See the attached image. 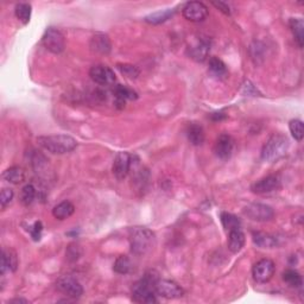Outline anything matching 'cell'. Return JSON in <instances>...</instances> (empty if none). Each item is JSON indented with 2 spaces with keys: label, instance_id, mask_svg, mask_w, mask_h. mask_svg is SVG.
Returning <instances> with one entry per match:
<instances>
[{
  "label": "cell",
  "instance_id": "obj_18",
  "mask_svg": "<svg viewBox=\"0 0 304 304\" xmlns=\"http://www.w3.org/2000/svg\"><path fill=\"white\" fill-rule=\"evenodd\" d=\"M245 241L246 238L241 228L230 230L228 236V249L232 253L240 252L245 246Z\"/></svg>",
  "mask_w": 304,
  "mask_h": 304
},
{
  "label": "cell",
  "instance_id": "obj_13",
  "mask_svg": "<svg viewBox=\"0 0 304 304\" xmlns=\"http://www.w3.org/2000/svg\"><path fill=\"white\" fill-rule=\"evenodd\" d=\"M282 187V183H280V180L278 176L271 175L267 177H264L259 181H257L256 183L252 184L251 190L258 195H265L270 194V192L277 191L280 189Z\"/></svg>",
  "mask_w": 304,
  "mask_h": 304
},
{
  "label": "cell",
  "instance_id": "obj_15",
  "mask_svg": "<svg viewBox=\"0 0 304 304\" xmlns=\"http://www.w3.org/2000/svg\"><path fill=\"white\" fill-rule=\"evenodd\" d=\"M114 98H115V106L119 109H124L125 103L128 100H136L138 98V94L131 88L122 86V84H118L113 91Z\"/></svg>",
  "mask_w": 304,
  "mask_h": 304
},
{
  "label": "cell",
  "instance_id": "obj_24",
  "mask_svg": "<svg viewBox=\"0 0 304 304\" xmlns=\"http://www.w3.org/2000/svg\"><path fill=\"white\" fill-rule=\"evenodd\" d=\"M253 241L261 248H273L277 246V239L270 234L263 233V232H255L253 233Z\"/></svg>",
  "mask_w": 304,
  "mask_h": 304
},
{
  "label": "cell",
  "instance_id": "obj_38",
  "mask_svg": "<svg viewBox=\"0 0 304 304\" xmlns=\"http://www.w3.org/2000/svg\"><path fill=\"white\" fill-rule=\"evenodd\" d=\"M10 303H25L26 304V303H29V302L26 301V299H24V298H14Z\"/></svg>",
  "mask_w": 304,
  "mask_h": 304
},
{
  "label": "cell",
  "instance_id": "obj_27",
  "mask_svg": "<svg viewBox=\"0 0 304 304\" xmlns=\"http://www.w3.org/2000/svg\"><path fill=\"white\" fill-rule=\"evenodd\" d=\"M220 219H221V222H222V226H224V228L226 230H228V232H230V230H233V229L241 228L240 219L236 217L234 214L227 213V211H222L221 215H220Z\"/></svg>",
  "mask_w": 304,
  "mask_h": 304
},
{
  "label": "cell",
  "instance_id": "obj_4",
  "mask_svg": "<svg viewBox=\"0 0 304 304\" xmlns=\"http://www.w3.org/2000/svg\"><path fill=\"white\" fill-rule=\"evenodd\" d=\"M288 149V138L282 134H273L261 150V158L272 163V162L278 160L285 156Z\"/></svg>",
  "mask_w": 304,
  "mask_h": 304
},
{
  "label": "cell",
  "instance_id": "obj_7",
  "mask_svg": "<svg viewBox=\"0 0 304 304\" xmlns=\"http://www.w3.org/2000/svg\"><path fill=\"white\" fill-rule=\"evenodd\" d=\"M244 213L248 219L258 222L270 221L275 217V211L271 207L263 203H251L244 209Z\"/></svg>",
  "mask_w": 304,
  "mask_h": 304
},
{
  "label": "cell",
  "instance_id": "obj_1",
  "mask_svg": "<svg viewBox=\"0 0 304 304\" xmlns=\"http://www.w3.org/2000/svg\"><path fill=\"white\" fill-rule=\"evenodd\" d=\"M130 244L134 255L145 256L155 247L156 237L149 228L134 227L130 230Z\"/></svg>",
  "mask_w": 304,
  "mask_h": 304
},
{
  "label": "cell",
  "instance_id": "obj_2",
  "mask_svg": "<svg viewBox=\"0 0 304 304\" xmlns=\"http://www.w3.org/2000/svg\"><path fill=\"white\" fill-rule=\"evenodd\" d=\"M158 276L153 272H149L137 282L132 289V299L137 303H157V294L155 291L156 282L158 280Z\"/></svg>",
  "mask_w": 304,
  "mask_h": 304
},
{
  "label": "cell",
  "instance_id": "obj_6",
  "mask_svg": "<svg viewBox=\"0 0 304 304\" xmlns=\"http://www.w3.org/2000/svg\"><path fill=\"white\" fill-rule=\"evenodd\" d=\"M133 159H134V156L130 155V153L126 151L119 152L118 155L115 156L113 168H112L115 178L119 181H122L128 177V175L130 174L131 168H132Z\"/></svg>",
  "mask_w": 304,
  "mask_h": 304
},
{
  "label": "cell",
  "instance_id": "obj_16",
  "mask_svg": "<svg viewBox=\"0 0 304 304\" xmlns=\"http://www.w3.org/2000/svg\"><path fill=\"white\" fill-rule=\"evenodd\" d=\"M91 48L93 51L102 53V55H107L111 52L112 49V44L107 34L105 33H96L92 37L91 40Z\"/></svg>",
  "mask_w": 304,
  "mask_h": 304
},
{
  "label": "cell",
  "instance_id": "obj_36",
  "mask_svg": "<svg viewBox=\"0 0 304 304\" xmlns=\"http://www.w3.org/2000/svg\"><path fill=\"white\" fill-rule=\"evenodd\" d=\"M213 5L221 11V12H224L225 14H230V9L229 6L227 5L226 3H222V2H213L211 3Z\"/></svg>",
  "mask_w": 304,
  "mask_h": 304
},
{
  "label": "cell",
  "instance_id": "obj_11",
  "mask_svg": "<svg viewBox=\"0 0 304 304\" xmlns=\"http://www.w3.org/2000/svg\"><path fill=\"white\" fill-rule=\"evenodd\" d=\"M275 263L271 259H261L253 266L252 276L258 283H267L275 275Z\"/></svg>",
  "mask_w": 304,
  "mask_h": 304
},
{
  "label": "cell",
  "instance_id": "obj_25",
  "mask_svg": "<svg viewBox=\"0 0 304 304\" xmlns=\"http://www.w3.org/2000/svg\"><path fill=\"white\" fill-rule=\"evenodd\" d=\"M175 12H176L175 9H168V10L158 11V12L149 14L148 17H145V22L149 23V24H152V25H158V24H162V23L169 21V19L174 16Z\"/></svg>",
  "mask_w": 304,
  "mask_h": 304
},
{
  "label": "cell",
  "instance_id": "obj_21",
  "mask_svg": "<svg viewBox=\"0 0 304 304\" xmlns=\"http://www.w3.org/2000/svg\"><path fill=\"white\" fill-rule=\"evenodd\" d=\"M17 257L11 251L3 249L2 253V266H0V272L2 275H5L6 272L16 271L17 269Z\"/></svg>",
  "mask_w": 304,
  "mask_h": 304
},
{
  "label": "cell",
  "instance_id": "obj_31",
  "mask_svg": "<svg viewBox=\"0 0 304 304\" xmlns=\"http://www.w3.org/2000/svg\"><path fill=\"white\" fill-rule=\"evenodd\" d=\"M283 279L292 288H301L303 284L302 276L295 270H287L283 273Z\"/></svg>",
  "mask_w": 304,
  "mask_h": 304
},
{
  "label": "cell",
  "instance_id": "obj_10",
  "mask_svg": "<svg viewBox=\"0 0 304 304\" xmlns=\"http://www.w3.org/2000/svg\"><path fill=\"white\" fill-rule=\"evenodd\" d=\"M56 288L59 291L70 298H79L83 294V288L79 283V280L73 278L70 276H63L57 280Z\"/></svg>",
  "mask_w": 304,
  "mask_h": 304
},
{
  "label": "cell",
  "instance_id": "obj_29",
  "mask_svg": "<svg viewBox=\"0 0 304 304\" xmlns=\"http://www.w3.org/2000/svg\"><path fill=\"white\" fill-rule=\"evenodd\" d=\"M14 13H16V17L19 19V22H22L24 25L29 24L30 18H31V5L28 3L18 4Z\"/></svg>",
  "mask_w": 304,
  "mask_h": 304
},
{
  "label": "cell",
  "instance_id": "obj_34",
  "mask_svg": "<svg viewBox=\"0 0 304 304\" xmlns=\"http://www.w3.org/2000/svg\"><path fill=\"white\" fill-rule=\"evenodd\" d=\"M14 196V192L10 188H4L0 194V203H2V208H6L7 206L12 202Z\"/></svg>",
  "mask_w": 304,
  "mask_h": 304
},
{
  "label": "cell",
  "instance_id": "obj_20",
  "mask_svg": "<svg viewBox=\"0 0 304 304\" xmlns=\"http://www.w3.org/2000/svg\"><path fill=\"white\" fill-rule=\"evenodd\" d=\"M75 211V207L70 201H63L59 205L53 207L52 215L57 220H65V219L70 218Z\"/></svg>",
  "mask_w": 304,
  "mask_h": 304
},
{
  "label": "cell",
  "instance_id": "obj_26",
  "mask_svg": "<svg viewBox=\"0 0 304 304\" xmlns=\"http://www.w3.org/2000/svg\"><path fill=\"white\" fill-rule=\"evenodd\" d=\"M3 178L9 183L19 184V183L24 182L25 172L21 167H12V168L7 169L6 171H4Z\"/></svg>",
  "mask_w": 304,
  "mask_h": 304
},
{
  "label": "cell",
  "instance_id": "obj_14",
  "mask_svg": "<svg viewBox=\"0 0 304 304\" xmlns=\"http://www.w3.org/2000/svg\"><path fill=\"white\" fill-rule=\"evenodd\" d=\"M234 150V139L229 134H221L217 139L214 146V152L220 159H228Z\"/></svg>",
  "mask_w": 304,
  "mask_h": 304
},
{
  "label": "cell",
  "instance_id": "obj_33",
  "mask_svg": "<svg viewBox=\"0 0 304 304\" xmlns=\"http://www.w3.org/2000/svg\"><path fill=\"white\" fill-rule=\"evenodd\" d=\"M117 68L119 69V71H120L122 75L131 80L137 79L140 74L139 69H138L136 65H132V64H117Z\"/></svg>",
  "mask_w": 304,
  "mask_h": 304
},
{
  "label": "cell",
  "instance_id": "obj_9",
  "mask_svg": "<svg viewBox=\"0 0 304 304\" xmlns=\"http://www.w3.org/2000/svg\"><path fill=\"white\" fill-rule=\"evenodd\" d=\"M182 13L186 19L194 23H200L203 22L205 19L208 17V7H207L203 3L200 2H190L187 3L184 5Z\"/></svg>",
  "mask_w": 304,
  "mask_h": 304
},
{
  "label": "cell",
  "instance_id": "obj_19",
  "mask_svg": "<svg viewBox=\"0 0 304 304\" xmlns=\"http://www.w3.org/2000/svg\"><path fill=\"white\" fill-rule=\"evenodd\" d=\"M187 137H188V140L190 141V144H192L194 146L202 145L206 138L205 131H203L202 126L199 124H195V122H192V124H189V126H188Z\"/></svg>",
  "mask_w": 304,
  "mask_h": 304
},
{
  "label": "cell",
  "instance_id": "obj_8",
  "mask_svg": "<svg viewBox=\"0 0 304 304\" xmlns=\"http://www.w3.org/2000/svg\"><path fill=\"white\" fill-rule=\"evenodd\" d=\"M155 291L158 296L168 298V299H175L181 298L184 295L183 289L178 284L172 282L169 279H158L156 282Z\"/></svg>",
  "mask_w": 304,
  "mask_h": 304
},
{
  "label": "cell",
  "instance_id": "obj_17",
  "mask_svg": "<svg viewBox=\"0 0 304 304\" xmlns=\"http://www.w3.org/2000/svg\"><path fill=\"white\" fill-rule=\"evenodd\" d=\"M209 49H210L209 42L201 40L199 41L195 45H192V47L188 49V53H189V56L192 60L198 61V62H203V61L207 59V56H208Z\"/></svg>",
  "mask_w": 304,
  "mask_h": 304
},
{
  "label": "cell",
  "instance_id": "obj_32",
  "mask_svg": "<svg viewBox=\"0 0 304 304\" xmlns=\"http://www.w3.org/2000/svg\"><path fill=\"white\" fill-rule=\"evenodd\" d=\"M289 129H290V132L292 134V137L295 138L297 141H301L304 137V128H303V122L298 119H294L289 122Z\"/></svg>",
  "mask_w": 304,
  "mask_h": 304
},
{
  "label": "cell",
  "instance_id": "obj_37",
  "mask_svg": "<svg viewBox=\"0 0 304 304\" xmlns=\"http://www.w3.org/2000/svg\"><path fill=\"white\" fill-rule=\"evenodd\" d=\"M211 119L215 121H220V120H224V119H226V115L224 113H214L213 115H211Z\"/></svg>",
  "mask_w": 304,
  "mask_h": 304
},
{
  "label": "cell",
  "instance_id": "obj_23",
  "mask_svg": "<svg viewBox=\"0 0 304 304\" xmlns=\"http://www.w3.org/2000/svg\"><path fill=\"white\" fill-rule=\"evenodd\" d=\"M209 71L217 79H225L228 75V69H227L224 61L218 57H211L209 60Z\"/></svg>",
  "mask_w": 304,
  "mask_h": 304
},
{
  "label": "cell",
  "instance_id": "obj_12",
  "mask_svg": "<svg viewBox=\"0 0 304 304\" xmlns=\"http://www.w3.org/2000/svg\"><path fill=\"white\" fill-rule=\"evenodd\" d=\"M91 79L100 86H112L115 82L114 71L107 65H94L90 70Z\"/></svg>",
  "mask_w": 304,
  "mask_h": 304
},
{
  "label": "cell",
  "instance_id": "obj_35",
  "mask_svg": "<svg viewBox=\"0 0 304 304\" xmlns=\"http://www.w3.org/2000/svg\"><path fill=\"white\" fill-rule=\"evenodd\" d=\"M42 232H43V224L41 221H36L30 227V234L34 241H40L42 238Z\"/></svg>",
  "mask_w": 304,
  "mask_h": 304
},
{
  "label": "cell",
  "instance_id": "obj_5",
  "mask_svg": "<svg viewBox=\"0 0 304 304\" xmlns=\"http://www.w3.org/2000/svg\"><path fill=\"white\" fill-rule=\"evenodd\" d=\"M44 48L52 53H61L65 48V40L63 33L56 28H49L42 37Z\"/></svg>",
  "mask_w": 304,
  "mask_h": 304
},
{
  "label": "cell",
  "instance_id": "obj_22",
  "mask_svg": "<svg viewBox=\"0 0 304 304\" xmlns=\"http://www.w3.org/2000/svg\"><path fill=\"white\" fill-rule=\"evenodd\" d=\"M290 29L294 33L295 41L299 48H303L304 44V22L301 18H291L290 22Z\"/></svg>",
  "mask_w": 304,
  "mask_h": 304
},
{
  "label": "cell",
  "instance_id": "obj_30",
  "mask_svg": "<svg viewBox=\"0 0 304 304\" xmlns=\"http://www.w3.org/2000/svg\"><path fill=\"white\" fill-rule=\"evenodd\" d=\"M37 195V190L33 184H26L21 192V202L24 206H30L34 201Z\"/></svg>",
  "mask_w": 304,
  "mask_h": 304
},
{
  "label": "cell",
  "instance_id": "obj_3",
  "mask_svg": "<svg viewBox=\"0 0 304 304\" xmlns=\"http://www.w3.org/2000/svg\"><path fill=\"white\" fill-rule=\"evenodd\" d=\"M44 150L55 155H64L76 149L78 141L67 134H56V136H43L37 139Z\"/></svg>",
  "mask_w": 304,
  "mask_h": 304
},
{
  "label": "cell",
  "instance_id": "obj_28",
  "mask_svg": "<svg viewBox=\"0 0 304 304\" xmlns=\"http://www.w3.org/2000/svg\"><path fill=\"white\" fill-rule=\"evenodd\" d=\"M113 270L119 275H128L132 270V263H131L130 258L128 256L118 257L117 260L114 261Z\"/></svg>",
  "mask_w": 304,
  "mask_h": 304
}]
</instances>
